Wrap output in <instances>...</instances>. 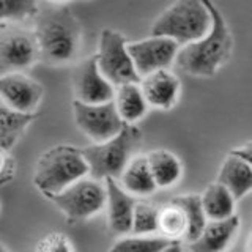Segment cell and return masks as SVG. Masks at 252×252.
I'll return each mask as SVG.
<instances>
[{"label":"cell","instance_id":"obj_25","mask_svg":"<svg viewBox=\"0 0 252 252\" xmlns=\"http://www.w3.org/2000/svg\"><path fill=\"white\" fill-rule=\"evenodd\" d=\"M159 210L155 205L137 202L134 210L132 232L136 235H152L159 232Z\"/></svg>","mask_w":252,"mask_h":252},{"label":"cell","instance_id":"obj_21","mask_svg":"<svg viewBox=\"0 0 252 252\" xmlns=\"http://www.w3.org/2000/svg\"><path fill=\"white\" fill-rule=\"evenodd\" d=\"M147 158L158 188H172L178 183L183 175V165L177 155L169 150H153Z\"/></svg>","mask_w":252,"mask_h":252},{"label":"cell","instance_id":"obj_5","mask_svg":"<svg viewBox=\"0 0 252 252\" xmlns=\"http://www.w3.org/2000/svg\"><path fill=\"white\" fill-rule=\"evenodd\" d=\"M211 11L207 0H177L152 26V35L169 36L180 46L208 33Z\"/></svg>","mask_w":252,"mask_h":252},{"label":"cell","instance_id":"obj_31","mask_svg":"<svg viewBox=\"0 0 252 252\" xmlns=\"http://www.w3.org/2000/svg\"><path fill=\"white\" fill-rule=\"evenodd\" d=\"M49 2H63V0H49Z\"/></svg>","mask_w":252,"mask_h":252},{"label":"cell","instance_id":"obj_16","mask_svg":"<svg viewBox=\"0 0 252 252\" xmlns=\"http://www.w3.org/2000/svg\"><path fill=\"white\" fill-rule=\"evenodd\" d=\"M218 181L230 189L236 200H240L252 191V165L230 153L220 164Z\"/></svg>","mask_w":252,"mask_h":252},{"label":"cell","instance_id":"obj_7","mask_svg":"<svg viewBox=\"0 0 252 252\" xmlns=\"http://www.w3.org/2000/svg\"><path fill=\"white\" fill-rule=\"evenodd\" d=\"M94 55L101 73L115 87L128 82H140V74L137 73L128 51V39L120 32L112 29L102 30L99 35L98 52Z\"/></svg>","mask_w":252,"mask_h":252},{"label":"cell","instance_id":"obj_8","mask_svg":"<svg viewBox=\"0 0 252 252\" xmlns=\"http://www.w3.org/2000/svg\"><path fill=\"white\" fill-rule=\"evenodd\" d=\"M39 60V47L33 30L19 24L2 22L0 29V73L26 71Z\"/></svg>","mask_w":252,"mask_h":252},{"label":"cell","instance_id":"obj_4","mask_svg":"<svg viewBox=\"0 0 252 252\" xmlns=\"http://www.w3.org/2000/svg\"><path fill=\"white\" fill-rule=\"evenodd\" d=\"M142 145V131L134 123H125L122 131L104 142H93L82 148L90 167V177L104 181L120 178L128 162Z\"/></svg>","mask_w":252,"mask_h":252},{"label":"cell","instance_id":"obj_17","mask_svg":"<svg viewBox=\"0 0 252 252\" xmlns=\"http://www.w3.org/2000/svg\"><path fill=\"white\" fill-rule=\"evenodd\" d=\"M118 181L126 191H129L134 195H148L158 189L152 169H150L148 158L144 155H136L132 158Z\"/></svg>","mask_w":252,"mask_h":252},{"label":"cell","instance_id":"obj_15","mask_svg":"<svg viewBox=\"0 0 252 252\" xmlns=\"http://www.w3.org/2000/svg\"><path fill=\"white\" fill-rule=\"evenodd\" d=\"M240 228V218L233 215L225 219H208L207 225L197 240L188 243L194 252H219L228 248Z\"/></svg>","mask_w":252,"mask_h":252},{"label":"cell","instance_id":"obj_29","mask_svg":"<svg viewBox=\"0 0 252 252\" xmlns=\"http://www.w3.org/2000/svg\"><path fill=\"white\" fill-rule=\"evenodd\" d=\"M230 153L240 156L241 159H244V161L249 162L252 165V140H249V142H246V144H243L240 147L233 148Z\"/></svg>","mask_w":252,"mask_h":252},{"label":"cell","instance_id":"obj_12","mask_svg":"<svg viewBox=\"0 0 252 252\" xmlns=\"http://www.w3.org/2000/svg\"><path fill=\"white\" fill-rule=\"evenodd\" d=\"M0 96L8 107L21 112H35L43 98V85L22 71L5 73L0 79Z\"/></svg>","mask_w":252,"mask_h":252},{"label":"cell","instance_id":"obj_26","mask_svg":"<svg viewBox=\"0 0 252 252\" xmlns=\"http://www.w3.org/2000/svg\"><path fill=\"white\" fill-rule=\"evenodd\" d=\"M2 2V22L21 24L32 18H36L39 13L38 0H0Z\"/></svg>","mask_w":252,"mask_h":252},{"label":"cell","instance_id":"obj_24","mask_svg":"<svg viewBox=\"0 0 252 252\" xmlns=\"http://www.w3.org/2000/svg\"><path fill=\"white\" fill-rule=\"evenodd\" d=\"M172 200L177 202L186 213L188 224H189L186 243H191V241L197 240L200 236L202 230L205 228V225H207V220H208L207 215H205V211H203V207H202L200 195H197V194H183V195L173 197Z\"/></svg>","mask_w":252,"mask_h":252},{"label":"cell","instance_id":"obj_3","mask_svg":"<svg viewBox=\"0 0 252 252\" xmlns=\"http://www.w3.org/2000/svg\"><path fill=\"white\" fill-rule=\"evenodd\" d=\"M87 175H90V167L82 148L60 144L47 148L38 158L33 170V185L39 192L49 197Z\"/></svg>","mask_w":252,"mask_h":252},{"label":"cell","instance_id":"obj_9","mask_svg":"<svg viewBox=\"0 0 252 252\" xmlns=\"http://www.w3.org/2000/svg\"><path fill=\"white\" fill-rule=\"evenodd\" d=\"M73 114L77 128L93 142H104L114 137L125 126L114 99L106 102H84L74 99Z\"/></svg>","mask_w":252,"mask_h":252},{"label":"cell","instance_id":"obj_30","mask_svg":"<svg viewBox=\"0 0 252 252\" xmlns=\"http://www.w3.org/2000/svg\"><path fill=\"white\" fill-rule=\"evenodd\" d=\"M244 249L249 251V252H252V232H251V233H249V236H248V240H246V246H244Z\"/></svg>","mask_w":252,"mask_h":252},{"label":"cell","instance_id":"obj_14","mask_svg":"<svg viewBox=\"0 0 252 252\" xmlns=\"http://www.w3.org/2000/svg\"><path fill=\"white\" fill-rule=\"evenodd\" d=\"M142 92L150 107L169 110L180 96V79L169 68L158 69L140 79Z\"/></svg>","mask_w":252,"mask_h":252},{"label":"cell","instance_id":"obj_27","mask_svg":"<svg viewBox=\"0 0 252 252\" xmlns=\"http://www.w3.org/2000/svg\"><path fill=\"white\" fill-rule=\"evenodd\" d=\"M36 251L43 252H69L73 251V246L68 240V236L65 233L60 232H52L49 235H46L44 238H41L36 244Z\"/></svg>","mask_w":252,"mask_h":252},{"label":"cell","instance_id":"obj_1","mask_svg":"<svg viewBox=\"0 0 252 252\" xmlns=\"http://www.w3.org/2000/svg\"><path fill=\"white\" fill-rule=\"evenodd\" d=\"M211 11V27L208 33L180 47L175 63L186 74L195 77H211L228 62L233 49V38L219 8L207 0Z\"/></svg>","mask_w":252,"mask_h":252},{"label":"cell","instance_id":"obj_13","mask_svg":"<svg viewBox=\"0 0 252 252\" xmlns=\"http://www.w3.org/2000/svg\"><path fill=\"white\" fill-rule=\"evenodd\" d=\"M106 191H107V227L112 235H128L132 232V219L136 210V199L134 194L122 186L118 178H106Z\"/></svg>","mask_w":252,"mask_h":252},{"label":"cell","instance_id":"obj_2","mask_svg":"<svg viewBox=\"0 0 252 252\" xmlns=\"http://www.w3.org/2000/svg\"><path fill=\"white\" fill-rule=\"evenodd\" d=\"M39 60L46 65L71 63L81 49V26L66 6L46 8L35 18Z\"/></svg>","mask_w":252,"mask_h":252},{"label":"cell","instance_id":"obj_10","mask_svg":"<svg viewBox=\"0 0 252 252\" xmlns=\"http://www.w3.org/2000/svg\"><path fill=\"white\" fill-rule=\"evenodd\" d=\"M180 44L169 36L150 35L139 41H128V51L132 57L140 79L158 69L169 68L175 63Z\"/></svg>","mask_w":252,"mask_h":252},{"label":"cell","instance_id":"obj_20","mask_svg":"<svg viewBox=\"0 0 252 252\" xmlns=\"http://www.w3.org/2000/svg\"><path fill=\"white\" fill-rule=\"evenodd\" d=\"M200 199L208 219H225L235 215L236 197L218 180L203 189Z\"/></svg>","mask_w":252,"mask_h":252},{"label":"cell","instance_id":"obj_19","mask_svg":"<svg viewBox=\"0 0 252 252\" xmlns=\"http://www.w3.org/2000/svg\"><path fill=\"white\" fill-rule=\"evenodd\" d=\"M35 118V112H21V110H14L2 102L0 106V147H2V152H10L18 144L22 132Z\"/></svg>","mask_w":252,"mask_h":252},{"label":"cell","instance_id":"obj_23","mask_svg":"<svg viewBox=\"0 0 252 252\" xmlns=\"http://www.w3.org/2000/svg\"><path fill=\"white\" fill-rule=\"evenodd\" d=\"M189 230L185 210L177 202L170 200L159 210V232L162 236L175 241H186Z\"/></svg>","mask_w":252,"mask_h":252},{"label":"cell","instance_id":"obj_11","mask_svg":"<svg viewBox=\"0 0 252 252\" xmlns=\"http://www.w3.org/2000/svg\"><path fill=\"white\" fill-rule=\"evenodd\" d=\"M74 99L84 102H106L114 99L115 85L101 73L96 55L79 63L73 73Z\"/></svg>","mask_w":252,"mask_h":252},{"label":"cell","instance_id":"obj_28","mask_svg":"<svg viewBox=\"0 0 252 252\" xmlns=\"http://www.w3.org/2000/svg\"><path fill=\"white\" fill-rule=\"evenodd\" d=\"M16 173V159L10 155V152H2L0 158V183L3 186L14 178Z\"/></svg>","mask_w":252,"mask_h":252},{"label":"cell","instance_id":"obj_22","mask_svg":"<svg viewBox=\"0 0 252 252\" xmlns=\"http://www.w3.org/2000/svg\"><path fill=\"white\" fill-rule=\"evenodd\" d=\"M183 241H175V240H169L162 236L161 233L156 235H123L120 240H117L110 251H139V252H172V251H178L183 249L181 246Z\"/></svg>","mask_w":252,"mask_h":252},{"label":"cell","instance_id":"obj_18","mask_svg":"<svg viewBox=\"0 0 252 252\" xmlns=\"http://www.w3.org/2000/svg\"><path fill=\"white\" fill-rule=\"evenodd\" d=\"M114 102L125 123H136L144 118L150 107L140 82H128L115 87Z\"/></svg>","mask_w":252,"mask_h":252},{"label":"cell","instance_id":"obj_6","mask_svg":"<svg viewBox=\"0 0 252 252\" xmlns=\"http://www.w3.org/2000/svg\"><path fill=\"white\" fill-rule=\"evenodd\" d=\"M71 222L93 218L106 207L107 191L102 180L90 175L79 178L63 191L47 197Z\"/></svg>","mask_w":252,"mask_h":252}]
</instances>
